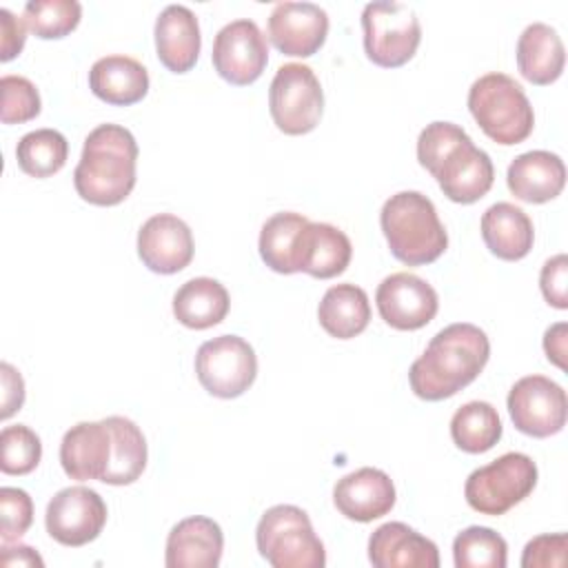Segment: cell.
Returning a JSON list of instances; mask_svg holds the SVG:
<instances>
[{
	"instance_id": "obj_27",
	"label": "cell",
	"mask_w": 568,
	"mask_h": 568,
	"mask_svg": "<svg viewBox=\"0 0 568 568\" xmlns=\"http://www.w3.org/2000/svg\"><path fill=\"white\" fill-rule=\"evenodd\" d=\"M231 306L229 291L213 277H193L173 295V315L186 328L204 331L220 324Z\"/></svg>"
},
{
	"instance_id": "obj_18",
	"label": "cell",
	"mask_w": 568,
	"mask_h": 568,
	"mask_svg": "<svg viewBox=\"0 0 568 568\" xmlns=\"http://www.w3.org/2000/svg\"><path fill=\"white\" fill-rule=\"evenodd\" d=\"M113 435L106 419L80 422L71 426L60 442L62 470L78 481H102L111 462Z\"/></svg>"
},
{
	"instance_id": "obj_25",
	"label": "cell",
	"mask_w": 568,
	"mask_h": 568,
	"mask_svg": "<svg viewBox=\"0 0 568 568\" xmlns=\"http://www.w3.org/2000/svg\"><path fill=\"white\" fill-rule=\"evenodd\" d=\"M481 237L493 255L506 262H517L532 248V220L524 209L510 202H497L481 215Z\"/></svg>"
},
{
	"instance_id": "obj_41",
	"label": "cell",
	"mask_w": 568,
	"mask_h": 568,
	"mask_svg": "<svg viewBox=\"0 0 568 568\" xmlns=\"http://www.w3.org/2000/svg\"><path fill=\"white\" fill-rule=\"evenodd\" d=\"M0 382H2V410L0 417L9 419L24 404V379L9 362L0 364Z\"/></svg>"
},
{
	"instance_id": "obj_35",
	"label": "cell",
	"mask_w": 568,
	"mask_h": 568,
	"mask_svg": "<svg viewBox=\"0 0 568 568\" xmlns=\"http://www.w3.org/2000/svg\"><path fill=\"white\" fill-rule=\"evenodd\" d=\"M42 459V444L36 430L24 424L0 430V470L4 475H27Z\"/></svg>"
},
{
	"instance_id": "obj_15",
	"label": "cell",
	"mask_w": 568,
	"mask_h": 568,
	"mask_svg": "<svg viewBox=\"0 0 568 568\" xmlns=\"http://www.w3.org/2000/svg\"><path fill=\"white\" fill-rule=\"evenodd\" d=\"M328 36V13L313 2H277L268 16V40L284 55L308 58Z\"/></svg>"
},
{
	"instance_id": "obj_38",
	"label": "cell",
	"mask_w": 568,
	"mask_h": 568,
	"mask_svg": "<svg viewBox=\"0 0 568 568\" xmlns=\"http://www.w3.org/2000/svg\"><path fill=\"white\" fill-rule=\"evenodd\" d=\"M566 550H568L566 532L537 535L524 546L521 566L524 568H564Z\"/></svg>"
},
{
	"instance_id": "obj_21",
	"label": "cell",
	"mask_w": 568,
	"mask_h": 568,
	"mask_svg": "<svg viewBox=\"0 0 568 568\" xmlns=\"http://www.w3.org/2000/svg\"><path fill=\"white\" fill-rule=\"evenodd\" d=\"M155 51L160 62L173 73H186L195 67L202 36L195 13L184 4H169L155 20Z\"/></svg>"
},
{
	"instance_id": "obj_13",
	"label": "cell",
	"mask_w": 568,
	"mask_h": 568,
	"mask_svg": "<svg viewBox=\"0 0 568 568\" xmlns=\"http://www.w3.org/2000/svg\"><path fill=\"white\" fill-rule=\"evenodd\" d=\"M211 60L222 80L235 87H246L266 69V38L253 20H233L215 33Z\"/></svg>"
},
{
	"instance_id": "obj_36",
	"label": "cell",
	"mask_w": 568,
	"mask_h": 568,
	"mask_svg": "<svg viewBox=\"0 0 568 568\" xmlns=\"http://www.w3.org/2000/svg\"><path fill=\"white\" fill-rule=\"evenodd\" d=\"M0 89H2V124H22L33 120L40 109V93L36 89V84L24 78V75H2L0 80Z\"/></svg>"
},
{
	"instance_id": "obj_7",
	"label": "cell",
	"mask_w": 568,
	"mask_h": 568,
	"mask_svg": "<svg viewBox=\"0 0 568 568\" xmlns=\"http://www.w3.org/2000/svg\"><path fill=\"white\" fill-rule=\"evenodd\" d=\"M537 486V464L526 453H504L475 468L464 486L468 506L481 515L499 517L524 501Z\"/></svg>"
},
{
	"instance_id": "obj_6",
	"label": "cell",
	"mask_w": 568,
	"mask_h": 568,
	"mask_svg": "<svg viewBox=\"0 0 568 568\" xmlns=\"http://www.w3.org/2000/svg\"><path fill=\"white\" fill-rule=\"evenodd\" d=\"M255 544L273 568H324L326 550L308 515L293 504L271 506L257 521Z\"/></svg>"
},
{
	"instance_id": "obj_23",
	"label": "cell",
	"mask_w": 568,
	"mask_h": 568,
	"mask_svg": "<svg viewBox=\"0 0 568 568\" xmlns=\"http://www.w3.org/2000/svg\"><path fill=\"white\" fill-rule=\"evenodd\" d=\"M353 257V244L348 235L326 222H311L302 231L297 273H308L317 280H331L346 271Z\"/></svg>"
},
{
	"instance_id": "obj_37",
	"label": "cell",
	"mask_w": 568,
	"mask_h": 568,
	"mask_svg": "<svg viewBox=\"0 0 568 568\" xmlns=\"http://www.w3.org/2000/svg\"><path fill=\"white\" fill-rule=\"evenodd\" d=\"M33 521V501L27 490L2 486L0 488V541H18Z\"/></svg>"
},
{
	"instance_id": "obj_20",
	"label": "cell",
	"mask_w": 568,
	"mask_h": 568,
	"mask_svg": "<svg viewBox=\"0 0 568 568\" xmlns=\"http://www.w3.org/2000/svg\"><path fill=\"white\" fill-rule=\"evenodd\" d=\"M224 535L211 517L193 515L178 521L166 537L169 568H215L222 559Z\"/></svg>"
},
{
	"instance_id": "obj_31",
	"label": "cell",
	"mask_w": 568,
	"mask_h": 568,
	"mask_svg": "<svg viewBox=\"0 0 568 568\" xmlns=\"http://www.w3.org/2000/svg\"><path fill=\"white\" fill-rule=\"evenodd\" d=\"M450 437L457 448L470 455L490 450L501 437V419L488 402H468L459 406L450 419Z\"/></svg>"
},
{
	"instance_id": "obj_22",
	"label": "cell",
	"mask_w": 568,
	"mask_h": 568,
	"mask_svg": "<svg viewBox=\"0 0 568 568\" xmlns=\"http://www.w3.org/2000/svg\"><path fill=\"white\" fill-rule=\"evenodd\" d=\"M510 193L528 204H544L555 200L566 184V166L557 153L526 151L517 155L506 173Z\"/></svg>"
},
{
	"instance_id": "obj_32",
	"label": "cell",
	"mask_w": 568,
	"mask_h": 568,
	"mask_svg": "<svg viewBox=\"0 0 568 568\" xmlns=\"http://www.w3.org/2000/svg\"><path fill=\"white\" fill-rule=\"evenodd\" d=\"M69 158V142L55 129H36L20 138L16 146L18 166L31 178H51Z\"/></svg>"
},
{
	"instance_id": "obj_28",
	"label": "cell",
	"mask_w": 568,
	"mask_h": 568,
	"mask_svg": "<svg viewBox=\"0 0 568 568\" xmlns=\"http://www.w3.org/2000/svg\"><path fill=\"white\" fill-rule=\"evenodd\" d=\"M320 326L337 339L359 335L371 322V302L362 286L351 282L331 286L317 306Z\"/></svg>"
},
{
	"instance_id": "obj_3",
	"label": "cell",
	"mask_w": 568,
	"mask_h": 568,
	"mask_svg": "<svg viewBox=\"0 0 568 568\" xmlns=\"http://www.w3.org/2000/svg\"><path fill=\"white\" fill-rule=\"evenodd\" d=\"M138 142L120 124L95 126L82 146L73 171L78 195L95 206H115L129 197L135 186Z\"/></svg>"
},
{
	"instance_id": "obj_2",
	"label": "cell",
	"mask_w": 568,
	"mask_h": 568,
	"mask_svg": "<svg viewBox=\"0 0 568 568\" xmlns=\"http://www.w3.org/2000/svg\"><path fill=\"white\" fill-rule=\"evenodd\" d=\"M417 160L437 180L450 202L473 204L495 180L490 155L453 122H430L417 138Z\"/></svg>"
},
{
	"instance_id": "obj_34",
	"label": "cell",
	"mask_w": 568,
	"mask_h": 568,
	"mask_svg": "<svg viewBox=\"0 0 568 568\" xmlns=\"http://www.w3.org/2000/svg\"><path fill=\"white\" fill-rule=\"evenodd\" d=\"M82 18V4L78 0H29L22 11V20L31 33L42 40H55L69 36Z\"/></svg>"
},
{
	"instance_id": "obj_30",
	"label": "cell",
	"mask_w": 568,
	"mask_h": 568,
	"mask_svg": "<svg viewBox=\"0 0 568 568\" xmlns=\"http://www.w3.org/2000/svg\"><path fill=\"white\" fill-rule=\"evenodd\" d=\"M113 435V450L111 462L104 475V484L111 486H126L133 484L146 468V439L135 422L122 415L106 417Z\"/></svg>"
},
{
	"instance_id": "obj_24",
	"label": "cell",
	"mask_w": 568,
	"mask_h": 568,
	"mask_svg": "<svg viewBox=\"0 0 568 568\" xmlns=\"http://www.w3.org/2000/svg\"><path fill=\"white\" fill-rule=\"evenodd\" d=\"M89 87L106 104L129 106L149 93V71L129 55H104L89 71Z\"/></svg>"
},
{
	"instance_id": "obj_26",
	"label": "cell",
	"mask_w": 568,
	"mask_h": 568,
	"mask_svg": "<svg viewBox=\"0 0 568 568\" xmlns=\"http://www.w3.org/2000/svg\"><path fill=\"white\" fill-rule=\"evenodd\" d=\"M566 64V49L559 33L546 22L528 24L517 40L519 73L539 87L552 84Z\"/></svg>"
},
{
	"instance_id": "obj_40",
	"label": "cell",
	"mask_w": 568,
	"mask_h": 568,
	"mask_svg": "<svg viewBox=\"0 0 568 568\" xmlns=\"http://www.w3.org/2000/svg\"><path fill=\"white\" fill-rule=\"evenodd\" d=\"M27 33V24L22 18H16L9 9H0V60L9 62L13 60L22 47H24V36Z\"/></svg>"
},
{
	"instance_id": "obj_1",
	"label": "cell",
	"mask_w": 568,
	"mask_h": 568,
	"mask_svg": "<svg viewBox=\"0 0 568 568\" xmlns=\"http://www.w3.org/2000/svg\"><path fill=\"white\" fill-rule=\"evenodd\" d=\"M490 357L488 335L468 322L442 328L410 364V390L426 402L457 395L484 371Z\"/></svg>"
},
{
	"instance_id": "obj_10",
	"label": "cell",
	"mask_w": 568,
	"mask_h": 568,
	"mask_svg": "<svg viewBox=\"0 0 568 568\" xmlns=\"http://www.w3.org/2000/svg\"><path fill=\"white\" fill-rule=\"evenodd\" d=\"M195 375L206 393L220 399L240 397L257 375L253 346L237 335H220L204 342L195 355Z\"/></svg>"
},
{
	"instance_id": "obj_42",
	"label": "cell",
	"mask_w": 568,
	"mask_h": 568,
	"mask_svg": "<svg viewBox=\"0 0 568 568\" xmlns=\"http://www.w3.org/2000/svg\"><path fill=\"white\" fill-rule=\"evenodd\" d=\"M566 333H568V326L566 322H557L552 324L546 333H544V351H546V357L559 366L561 371L566 368Z\"/></svg>"
},
{
	"instance_id": "obj_11",
	"label": "cell",
	"mask_w": 568,
	"mask_h": 568,
	"mask_svg": "<svg viewBox=\"0 0 568 568\" xmlns=\"http://www.w3.org/2000/svg\"><path fill=\"white\" fill-rule=\"evenodd\" d=\"M506 404L515 428L524 435L544 439L566 426V390L550 377L526 375L517 379Z\"/></svg>"
},
{
	"instance_id": "obj_12",
	"label": "cell",
	"mask_w": 568,
	"mask_h": 568,
	"mask_svg": "<svg viewBox=\"0 0 568 568\" xmlns=\"http://www.w3.org/2000/svg\"><path fill=\"white\" fill-rule=\"evenodd\" d=\"M106 524L104 499L87 486H69L58 490L44 513L47 532L62 546H84L93 541Z\"/></svg>"
},
{
	"instance_id": "obj_33",
	"label": "cell",
	"mask_w": 568,
	"mask_h": 568,
	"mask_svg": "<svg viewBox=\"0 0 568 568\" xmlns=\"http://www.w3.org/2000/svg\"><path fill=\"white\" fill-rule=\"evenodd\" d=\"M453 559L457 568H506L508 544L486 526H468L453 539Z\"/></svg>"
},
{
	"instance_id": "obj_19",
	"label": "cell",
	"mask_w": 568,
	"mask_h": 568,
	"mask_svg": "<svg viewBox=\"0 0 568 568\" xmlns=\"http://www.w3.org/2000/svg\"><path fill=\"white\" fill-rule=\"evenodd\" d=\"M368 561L375 568H437L439 550L435 541L419 535L404 521H388L373 530L368 539Z\"/></svg>"
},
{
	"instance_id": "obj_8",
	"label": "cell",
	"mask_w": 568,
	"mask_h": 568,
	"mask_svg": "<svg viewBox=\"0 0 568 568\" xmlns=\"http://www.w3.org/2000/svg\"><path fill=\"white\" fill-rule=\"evenodd\" d=\"M362 29L368 60L384 69L406 64L422 42L419 18L402 2H368L362 11Z\"/></svg>"
},
{
	"instance_id": "obj_17",
	"label": "cell",
	"mask_w": 568,
	"mask_h": 568,
	"mask_svg": "<svg viewBox=\"0 0 568 568\" xmlns=\"http://www.w3.org/2000/svg\"><path fill=\"white\" fill-rule=\"evenodd\" d=\"M395 484L393 479L373 466L357 468L342 479H337L333 488L335 508L353 521H373L390 513L395 506Z\"/></svg>"
},
{
	"instance_id": "obj_29",
	"label": "cell",
	"mask_w": 568,
	"mask_h": 568,
	"mask_svg": "<svg viewBox=\"0 0 568 568\" xmlns=\"http://www.w3.org/2000/svg\"><path fill=\"white\" fill-rule=\"evenodd\" d=\"M308 224V217L293 211H282L271 215L260 231V257L262 262L282 275L297 273V253L302 231Z\"/></svg>"
},
{
	"instance_id": "obj_9",
	"label": "cell",
	"mask_w": 568,
	"mask_h": 568,
	"mask_svg": "<svg viewBox=\"0 0 568 568\" xmlns=\"http://www.w3.org/2000/svg\"><path fill=\"white\" fill-rule=\"evenodd\" d=\"M268 111L286 135L313 131L324 111V91L313 69L300 62L282 64L271 80Z\"/></svg>"
},
{
	"instance_id": "obj_4",
	"label": "cell",
	"mask_w": 568,
	"mask_h": 568,
	"mask_svg": "<svg viewBox=\"0 0 568 568\" xmlns=\"http://www.w3.org/2000/svg\"><path fill=\"white\" fill-rule=\"evenodd\" d=\"M379 224L390 253L408 266L430 264L448 246V233L435 204L419 191L390 195L382 206Z\"/></svg>"
},
{
	"instance_id": "obj_43",
	"label": "cell",
	"mask_w": 568,
	"mask_h": 568,
	"mask_svg": "<svg viewBox=\"0 0 568 568\" xmlns=\"http://www.w3.org/2000/svg\"><path fill=\"white\" fill-rule=\"evenodd\" d=\"M0 550H2L0 552V564L7 566V568H13V566H38V568H42L44 566L42 557L31 546L2 544Z\"/></svg>"
},
{
	"instance_id": "obj_5",
	"label": "cell",
	"mask_w": 568,
	"mask_h": 568,
	"mask_svg": "<svg viewBox=\"0 0 568 568\" xmlns=\"http://www.w3.org/2000/svg\"><path fill=\"white\" fill-rule=\"evenodd\" d=\"M468 111L497 144L524 142L535 126V113L521 84L506 73H486L468 89Z\"/></svg>"
},
{
	"instance_id": "obj_14",
	"label": "cell",
	"mask_w": 568,
	"mask_h": 568,
	"mask_svg": "<svg viewBox=\"0 0 568 568\" xmlns=\"http://www.w3.org/2000/svg\"><path fill=\"white\" fill-rule=\"evenodd\" d=\"M379 317L397 331L426 326L439 308L437 291L415 273H393L382 280L375 293Z\"/></svg>"
},
{
	"instance_id": "obj_39",
	"label": "cell",
	"mask_w": 568,
	"mask_h": 568,
	"mask_svg": "<svg viewBox=\"0 0 568 568\" xmlns=\"http://www.w3.org/2000/svg\"><path fill=\"white\" fill-rule=\"evenodd\" d=\"M539 286L550 306L568 308V257L564 253L544 262Z\"/></svg>"
},
{
	"instance_id": "obj_16",
	"label": "cell",
	"mask_w": 568,
	"mask_h": 568,
	"mask_svg": "<svg viewBox=\"0 0 568 568\" xmlns=\"http://www.w3.org/2000/svg\"><path fill=\"white\" fill-rule=\"evenodd\" d=\"M193 251L195 244L189 224L173 213H158L138 231V255L153 273H180L191 264Z\"/></svg>"
}]
</instances>
